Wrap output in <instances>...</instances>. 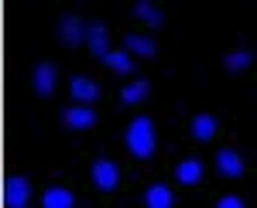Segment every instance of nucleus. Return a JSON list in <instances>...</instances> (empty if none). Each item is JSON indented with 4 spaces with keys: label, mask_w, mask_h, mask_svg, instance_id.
Segmentation results:
<instances>
[{
    "label": "nucleus",
    "mask_w": 257,
    "mask_h": 208,
    "mask_svg": "<svg viewBox=\"0 0 257 208\" xmlns=\"http://www.w3.org/2000/svg\"><path fill=\"white\" fill-rule=\"evenodd\" d=\"M134 18H138L141 24H148V28H155V31L165 28V10H158L151 0H138V4H134Z\"/></svg>",
    "instance_id": "a211bd4d"
},
{
    "label": "nucleus",
    "mask_w": 257,
    "mask_h": 208,
    "mask_svg": "<svg viewBox=\"0 0 257 208\" xmlns=\"http://www.w3.org/2000/svg\"><path fill=\"white\" fill-rule=\"evenodd\" d=\"M55 86H59V65L55 62H38L31 68V89H35V96L48 99L55 92Z\"/></svg>",
    "instance_id": "20e7f679"
},
{
    "label": "nucleus",
    "mask_w": 257,
    "mask_h": 208,
    "mask_svg": "<svg viewBox=\"0 0 257 208\" xmlns=\"http://www.w3.org/2000/svg\"><path fill=\"white\" fill-rule=\"evenodd\" d=\"M189 133H192V140H199V144H209V140L219 133V116L196 113V116H192V123H189Z\"/></svg>",
    "instance_id": "9b49d317"
},
{
    "label": "nucleus",
    "mask_w": 257,
    "mask_h": 208,
    "mask_svg": "<svg viewBox=\"0 0 257 208\" xmlns=\"http://www.w3.org/2000/svg\"><path fill=\"white\" fill-rule=\"evenodd\" d=\"M82 44L89 48V55H96L103 62V55L110 52V28L103 20H86V41Z\"/></svg>",
    "instance_id": "1a4fd4ad"
},
{
    "label": "nucleus",
    "mask_w": 257,
    "mask_h": 208,
    "mask_svg": "<svg viewBox=\"0 0 257 208\" xmlns=\"http://www.w3.org/2000/svg\"><path fill=\"white\" fill-rule=\"evenodd\" d=\"M62 120V126L69 133H86V130H93L96 126V110L93 106H79V102H72V106H65L59 113Z\"/></svg>",
    "instance_id": "7ed1b4c3"
},
{
    "label": "nucleus",
    "mask_w": 257,
    "mask_h": 208,
    "mask_svg": "<svg viewBox=\"0 0 257 208\" xmlns=\"http://www.w3.org/2000/svg\"><path fill=\"white\" fill-rule=\"evenodd\" d=\"M69 96H72V102H79V106H96L99 99V82L93 76H72L69 78Z\"/></svg>",
    "instance_id": "423d86ee"
},
{
    "label": "nucleus",
    "mask_w": 257,
    "mask_h": 208,
    "mask_svg": "<svg viewBox=\"0 0 257 208\" xmlns=\"http://www.w3.org/2000/svg\"><path fill=\"white\" fill-rule=\"evenodd\" d=\"M175 181L182 184V188H196L199 181H202V157H185V160H178L175 168Z\"/></svg>",
    "instance_id": "f8f14e48"
},
{
    "label": "nucleus",
    "mask_w": 257,
    "mask_h": 208,
    "mask_svg": "<svg viewBox=\"0 0 257 208\" xmlns=\"http://www.w3.org/2000/svg\"><path fill=\"white\" fill-rule=\"evenodd\" d=\"M250 65H254V52H250V48H243V44L230 48V52L223 55V68H226L230 76H237V72L250 68Z\"/></svg>",
    "instance_id": "2eb2a0df"
},
{
    "label": "nucleus",
    "mask_w": 257,
    "mask_h": 208,
    "mask_svg": "<svg viewBox=\"0 0 257 208\" xmlns=\"http://www.w3.org/2000/svg\"><path fill=\"white\" fill-rule=\"evenodd\" d=\"M123 52L127 55H141V58H155L158 55V44H155V38H148V34H123Z\"/></svg>",
    "instance_id": "4468645a"
},
{
    "label": "nucleus",
    "mask_w": 257,
    "mask_h": 208,
    "mask_svg": "<svg viewBox=\"0 0 257 208\" xmlns=\"http://www.w3.org/2000/svg\"><path fill=\"white\" fill-rule=\"evenodd\" d=\"M89 184L103 194H113L120 188V168L113 157H106V154H99L96 160L89 164Z\"/></svg>",
    "instance_id": "f03ea898"
},
{
    "label": "nucleus",
    "mask_w": 257,
    "mask_h": 208,
    "mask_svg": "<svg viewBox=\"0 0 257 208\" xmlns=\"http://www.w3.org/2000/svg\"><path fill=\"white\" fill-rule=\"evenodd\" d=\"M41 205H45V208H76V205H79V198L65 188V184H48L45 194H41Z\"/></svg>",
    "instance_id": "ddd939ff"
},
{
    "label": "nucleus",
    "mask_w": 257,
    "mask_h": 208,
    "mask_svg": "<svg viewBox=\"0 0 257 208\" xmlns=\"http://www.w3.org/2000/svg\"><path fill=\"white\" fill-rule=\"evenodd\" d=\"M148 92H151V82L138 76L131 86H123V89H120V102H123V106H141V102L148 99Z\"/></svg>",
    "instance_id": "f3484780"
},
{
    "label": "nucleus",
    "mask_w": 257,
    "mask_h": 208,
    "mask_svg": "<svg viewBox=\"0 0 257 208\" xmlns=\"http://www.w3.org/2000/svg\"><path fill=\"white\" fill-rule=\"evenodd\" d=\"M123 147L134 160H151L158 154V133H155V120L148 113H138L123 126Z\"/></svg>",
    "instance_id": "f257e3e1"
},
{
    "label": "nucleus",
    "mask_w": 257,
    "mask_h": 208,
    "mask_svg": "<svg viewBox=\"0 0 257 208\" xmlns=\"http://www.w3.org/2000/svg\"><path fill=\"white\" fill-rule=\"evenodd\" d=\"M4 202H7L11 208H28V205H31V178H28V174H14V178H7Z\"/></svg>",
    "instance_id": "6e6552de"
},
{
    "label": "nucleus",
    "mask_w": 257,
    "mask_h": 208,
    "mask_svg": "<svg viewBox=\"0 0 257 208\" xmlns=\"http://www.w3.org/2000/svg\"><path fill=\"white\" fill-rule=\"evenodd\" d=\"M103 65H106L110 72H117V76H134V72H138V65H134V58L127 55L123 48H120V52H113V48H110V52L103 55Z\"/></svg>",
    "instance_id": "dca6fc26"
},
{
    "label": "nucleus",
    "mask_w": 257,
    "mask_h": 208,
    "mask_svg": "<svg viewBox=\"0 0 257 208\" xmlns=\"http://www.w3.org/2000/svg\"><path fill=\"white\" fill-rule=\"evenodd\" d=\"M216 208H243V198H240V194H219Z\"/></svg>",
    "instance_id": "6ab92c4d"
},
{
    "label": "nucleus",
    "mask_w": 257,
    "mask_h": 208,
    "mask_svg": "<svg viewBox=\"0 0 257 208\" xmlns=\"http://www.w3.org/2000/svg\"><path fill=\"white\" fill-rule=\"evenodd\" d=\"M55 28H59L62 44H69V48H82V41H86V20H82L79 14H62Z\"/></svg>",
    "instance_id": "0eeeda50"
},
{
    "label": "nucleus",
    "mask_w": 257,
    "mask_h": 208,
    "mask_svg": "<svg viewBox=\"0 0 257 208\" xmlns=\"http://www.w3.org/2000/svg\"><path fill=\"white\" fill-rule=\"evenodd\" d=\"M141 205L144 208H172L175 205V191L168 188L165 181H151L144 194H141Z\"/></svg>",
    "instance_id": "9d476101"
},
{
    "label": "nucleus",
    "mask_w": 257,
    "mask_h": 208,
    "mask_svg": "<svg viewBox=\"0 0 257 208\" xmlns=\"http://www.w3.org/2000/svg\"><path fill=\"white\" fill-rule=\"evenodd\" d=\"M216 170L219 178H230V181H237L247 174V157L237 150V147H219L216 154Z\"/></svg>",
    "instance_id": "39448f33"
}]
</instances>
